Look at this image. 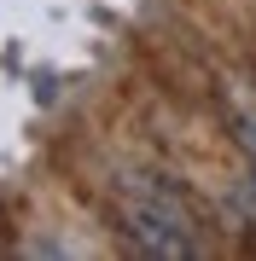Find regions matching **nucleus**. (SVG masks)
I'll return each instance as SVG.
<instances>
[{
    "label": "nucleus",
    "mask_w": 256,
    "mask_h": 261,
    "mask_svg": "<svg viewBox=\"0 0 256 261\" xmlns=\"http://www.w3.org/2000/svg\"><path fill=\"white\" fill-rule=\"evenodd\" d=\"M123 221H128V238L140 244L146 255H192L198 238L187 226V209L175 203L169 192L146 186V192H128L123 197Z\"/></svg>",
    "instance_id": "obj_1"
},
{
    "label": "nucleus",
    "mask_w": 256,
    "mask_h": 261,
    "mask_svg": "<svg viewBox=\"0 0 256 261\" xmlns=\"http://www.w3.org/2000/svg\"><path fill=\"white\" fill-rule=\"evenodd\" d=\"M245 151H250V163H256V122L245 128Z\"/></svg>",
    "instance_id": "obj_2"
}]
</instances>
